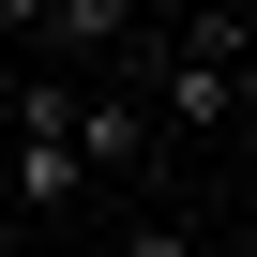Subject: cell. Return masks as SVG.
<instances>
[{
  "mask_svg": "<svg viewBox=\"0 0 257 257\" xmlns=\"http://www.w3.org/2000/svg\"><path fill=\"white\" fill-rule=\"evenodd\" d=\"M152 152H167V137H152V106L121 91V76H91V91H76V167H91V182H137Z\"/></svg>",
  "mask_w": 257,
  "mask_h": 257,
  "instance_id": "6da1fadb",
  "label": "cell"
},
{
  "mask_svg": "<svg viewBox=\"0 0 257 257\" xmlns=\"http://www.w3.org/2000/svg\"><path fill=\"white\" fill-rule=\"evenodd\" d=\"M0 31H16V46H31V31H46V0H0Z\"/></svg>",
  "mask_w": 257,
  "mask_h": 257,
  "instance_id": "3957f363",
  "label": "cell"
},
{
  "mask_svg": "<svg viewBox=\"0 0 257 257\" xmlns=\"http://www.w3.org/2000/svg\"><path fill=\"white\" fill-rule=\"evenodd\" d=\"M121 257H197V227H182V212H137V227H121Z\"/></svg>",
  "mask_w": 257,
  "mask_h": 257,
  "instance_id": "7a4b0ae2",
  "label": "cell"
},
{
  "mask_svg": "<svg viewBox=\"0 0 257 257\" xmlns=\"http://www.w3.org/2000/svg\"><path fill=\"white\" fill-rule=\"evenodd\" d=\"M0 257H31V227H16V212H0Z\"/></svg>",
  "mask_w": 257,
  "mask_h": 257,
  "instance_id": "277c9868",
  "label": "cell"
}]
</instances>
